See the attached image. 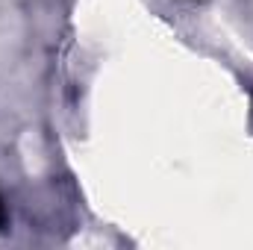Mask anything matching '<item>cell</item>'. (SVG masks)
<instances>
[{
  "instance_id": "6da1fadb",
  "label": "cell",
  "mask_w": 253,
  "mask_h": 250,
  "mask_svg": "<svg viewBox=\"0 0 253 250\" xmlns=\"http://www.w3.org/2000/svg\"><path fill=\"white\" fill-rule=\"evenodd\" d=\"M6 227V206H3V200H0V230Z\"/></svg>"
}]
</instances>
